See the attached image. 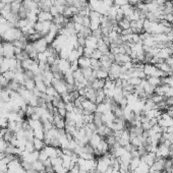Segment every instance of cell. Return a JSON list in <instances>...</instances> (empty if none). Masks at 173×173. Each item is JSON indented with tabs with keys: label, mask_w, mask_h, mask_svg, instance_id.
I'll return each mask as SVG.
<instances>
[{
	"label": "cell",
	"mask_w": 173,
	"mask_h": 173,
	"mask_svg": "<svg viewBox=\"0 0 173 173\" xmlns=\"http://www.w3.org/2000/svg\"><path fill=\"white\" fill-rule=\"evenodd\" d=\"M52 20H53V16L49 11H43V10H41L38 13V21L44 23V21H52Z\"/></svg>",
	"instance_id": "4"
},
{
	"label": "cell",
	"mask_w": 173,
	"mask_h": 173,
	"mask_svg": "<svg viewBox=\"0 0 173 173\" xmlns=\"http://www.w3.org/2000/svg\"><path fill=\"white\" fill-rule=\"evenodd\" d=\"M102 56H103V53L101 52V51H99L98 49H95V50L93 51V53H92L91 58L96 59V60H100L101 58H102Z\"/></svg>",
	"instance_id": "19"
},
{
	"label": "cell",
	"mask_w": 173,
	"mask_h": 173,
	"mask_svg": "<svg viewBox=\"0 0 173 173\" xmlns=\"http://www.w3.org/2000/svg\"><path fill=\"white\" fill-rule=\"evenodd\" d=\"M105 99H106V95H105V93H104L103 90H99V91H97V93H96V104L104 102V100Z\"/></svg>",
	"instance_id": "15"
},
{
	"label": "cell",
	"mask_w": 173,
	"mask_h": 173,
	"mask_svg": "<svg viewBox=\"0 0 173 173\" xmlns=\"http://www.w3.org/2000/svg\"><path fill=\"white\" fill-rule=\"evenodd\" d=\"M140 82H142V80H140V78H128L127 80V82L129 85H132V86H139L140 84Z\"/></svg>",
	"instance_id": "20"
},
{
	"label": "cell",
	"mask_w": 173,
	"mask_h": 173,
	"mask_svg": "<svg viewBox=\"0 0 173 173\" xmlns=\"http://www.w3.org/2000/svg\"><path fill=\"white\" fill-rule=\"evenodd\" d=\"M13 2H19V3H23L24 0H13Z\"/></svg>",
	"instance_id": "31"
},
{
	"label": "cell",
	"mask_w": 173,
	"mask_h": 173,
	"mask_svg": "<svg viewBox=\"0 0 173 173\" xmlns=\"http://www.w3.org/2000/svg\"><path fill=\"white\" fill-rule=\"evenodd\" d=\"M102 2L104 3V4H106L107 6L113 5V0H102Z\"/></svg>",
	"instance_id": "25"
},
{
	"label": "cell",
	"mask_w": 173,
	"mask_h": 173,
	"mask_svg": "<svg viewBox=\"0 0 173 173\" xmlns=\"http://www.w3.org/2000/svg\"><path fill=\"white\" fill-rule=\"evenodd\" d=\"M97 46H98V39L97 38H95L94 36H90V37L86 38L85 47H88V48H92V49H97Z\"/></svg>",
	"instance_id": "5"
},
{
	"label": "cell",
	"mask_w": 173,
	"mask_h": 173,
	"mask_svg": "<svg viewBox=\"0 0 173 173\" xmlns=\"http://www.w3.org/2000/svg\"><path fill=\"white\" fill-rule=\"evenodd\" d=\"M2 75L8 82H11V81H13V78H14V71L13 70H7V71H5L4 73H2Z\"/></svg>",
	"instance_id": "18"
},
{
	"label": "cell",
	"mask_w": 173,
	"mask_h": 173,
	"mask_svg": "<svg viewBox=\"0 0 173 173\" xmlns=\"http://www.w3.org/2000/svg\"><path fill=\"white\" fill-rule=\"evenodd\" d=\"M21 4L23 3H19V2H11L10 3V8H11V12L17 14L20 11V7H21Z\"/></svg>",
	"instance_id": "16"
},
{
	"label": "cell",
	"mask_w": 173,
	"mask_h": 173,
	"mask_svg": "<svg viewBox=\"0 0 173 173\" xmlns=\"http://www.w3.org/2000/svg\"><path fill=\"white\" fill-rule=\"evenodd\" d=\"M118 27H119L121 30H127V29H131V20L126 17L122 19L120 21H118Z\"/></svg>",
	"instance_id": "12"
},
{
	"label": "cell",
	"mask_w": 173,
	"mask_h": 173,
	"mask_svg": "<svg viewBox=\"0 0 173 173\" xmlns=\"http://www.w3.org/2000/svg\"><path fill=\"white\" fill-rule=\"evenodd\" d=\"M104 85H105V81L95 78V80L91 82V88L95 90V91H99V90H103Z\"/></svg>",
	"instance_id": "7"
},
{
	"label": "cell",
	"mask_w": 173,
	"mask_h": 173,
	"mask_svg": "<svg viewBox=\"0 0 173 173\" xmlns=\"http://www.w3.org/2000/svg\"><path fill=\"white\" fill-rule=\"evenodd\" d=\"M93 75L95 78H98V80H103L106 81L108 78H109V71L104 69V68H99L97 70L93 69Z\"/></svg>",
	"instance_id": "3"
},
{
	"label": "cell",
	"mask_w": 173,
	"mask_h": 173,
	"mask_svg": "<svg viewBox=\"0 0 173 173\" xmlns=\"http://www.w3.org/2000/svg\"><path fill=\"white\" fill-rule=\"evenodd\" d=\"M127 1H128V4H131L133 7H135L136 5H138V3L140 1V0H127Z\"/></svg>",
	"instance_id": "24"
},
{
	"label": "cell",
	"mask_w": 173,
	"mask_h": 173,
	"mask_svg": "<svg viewBox=\"0 0 173 173\" xmlns=\"http://www.w3.org/2000/svg\"><path fill=\"white\" fill-rule=\"evenodd\" d=\"M73 1H77V2H88V0H73Z\"/></svg>",
	"instance_id": "30"
},
{
	"label": "cell",
	"mask_w": 173,
	"mask_h": 173,
	"mask_svg": "<svg viewBox=\"0 0 173 173\" xmlns=\"http://www.w3.org/2000/svg\"><path fill=\"white\" fill-rule=\"evenodd\" d=\"M49 12L52 14V16H59V12H58V10H57V7L55 5H52L51 7H50V10H49Z\"/></svg>",
	"instance_id": "22"
},
{
	"label": "cell",
	"mask_w": 173,
	"mask_h": 173,
	"mask_svg": "<svg viewBox=\"0 0 173 173\" xmlns=\"http://www.w3.org/2000/svg\"><path fill=\"white\" fill-rule=\"evenodd\" d=\"M120 8H121L122 11H123V14H124L125 17H128L131 13H133V11H135V7L131 6V4H128V3L127 4L123 5V6H121Z\"/></svg>",
	"instance_id": "10"
},
{
	"label": "cell",
	"mask_w": 173,
	"mask_h": 173,
	"mask_svg": "<svg viewBox=\"0 0 173 173\" xmlns=\"http://www.w3.org/2000/svg\"><path fill=\"white\" fill-rule=\"evenodd\" d=\"M0 56H3V43L0 42Z\"/></svg>",
	"instance_id": "27"
},
{
	"label": "cell",
	"mask_w": 173,
	"mask_h": 173,
	"mask_svg": "<svg viewBox=\"0 0 173 173\" xmlns=\"http://www.w3.org/2000/svg\"><path fill=\"white\" fill-rule=\"evenodd\" d=\"M140 157H132V159L131 161V163H129V170L131 171H133L135 168L139 167V165L140 163Z\"/></svg>",
	"instance_id": "11"
},
{
	"label": "cell",
	"mask_w": 173,
	"mask_h": 173,
	"mask_svg": "<svg viewBox=\"0 0 173 173\" xmlns=\"http://www.w3.org/2000/svg\"><path fill=\"white\" fill-rule=\"evenodd\" d=\"M5 5H6V4H4V3H3V2L0 1V11H1V10H2L3 8H4Z\"/></svg>",
	"instance_id": "29"
},
{
	"label": "cell",
	"mask_w": 173,
	"mask_h": 173,
	"mask_svg": "<svg viewBox=\"0 0 173 173\" xmlns=\"http://www.w3.org/2000/svg\"><path fill=\"white\" fill-rule=\"evenodd\" d=\"M3 56L5 58H13L16 57L14 54V46L11 42H4L3 41Z\"/></svg>",
	"instance_id": "1"
},
{
	"label": "cell",
	"mask_w": 173,
	"mask_h": 173,
	"mask_svg": "<svg viewBox=\"0 0 173 173\" xmlns=\"http://www.w3.org/2000/svg\"><path fill=\"white\" fill-rule=\"evenodd\" d=\"M78 64L80 68H88L91 67V58L86 56H81L78 60Z\"/></svg>",
	"instance_id": "6"
},
{
	"label": "cell",
	"mask_w": 173,
	"mask_h": 173,
	"mask_svg": "<svg viewBox=\"0 0 173 173\" xmlns=\"http://www.w3.org/2000/svg\"><path fill=\"white\" fill-rule=\"evenodd\" d=\"M82 26L85 28H90V24H91V20H90L89 16H84V20H82Z\"/></svg>",
	"instance_id": "23"
},
{
	"label": "cell",
	"mask_w": 173,
	"mask_h": 173,
	"mask_svg": "<svg viewBox=\"0 0 173 173\" xmlns=\"http://www.w3.org/2000/svg\"><path fill=\"white\" fill-rule=\"evenodd\" d=\"M127 3H128L127 0H113V4L116 6H119V7L127 4Z\"/></svg>",
	"instance_id": "21"
},
{
	"label": "cell",
	"mask_w": 173,
	"mask_h": 173,
	"mask_svg": "<svg viewBox=\"0 0 173 173\" xmlns=\"http://www.w3.org/2000/svg\"><path fill=\"white\" fill-rule=\"evenodd\" d=\"M146 80L148 81V82L151 85L155 86V88H157V86H159L160 85H162V80L161 78H157V77H147Z\"/></svg>",
	"instance_id": "8"
},
{
	"label": "cell",
	"mask_w": 173,
	"mask_h": 173,
	"mask_svg": "<svg viewBox=\"0 0 173 173\" xmlns=\"http://www.w3.org/2000/svg\"><path fill=\"white\" fill-rule=\"evenodd\" d=\"M7 23V20L5 17H3L1 14H0V24H6Z\"/></svg>",
	"instance_id": "26"
},
{
	"label": "cell",
	"mask_w": 173,
	"mask_h": 173,
	"mask_svg": "<svg viewBox=\"0 0 173 173\" xmlns=\"http://www.w3.org/2000/svg\"><path fill=\"white\" fill-rule=\"evenodd\" d=\"M1 2H3L4 4H10L11 2H13V0H0Z\"/></svg>",
	"instance_id": "28"
},
{
	"label": "cell",
	"mask_w": 173,
	"mask_h": 173,
	"mask_svg": "<svg viewBox=\"0 0 173 173\" xmlns=\"http://www.w3.org/2000/svg\"><path fill=\"white\" fill-rule=\"evenodd\" d=\"M23 86L27 90H29V91L32 92V91H34V90L36 89V82H35L34 78H27V80L24 81Z\"/></svg>",
	"instance_id": "9"
},
{
	"label": "cell",
	"mask_w": 173,
	"mask_h": 173,
	"mask_svg": "<svg viewBox=\"0 0 173 173\" xmlns=\"http://www.w3.org/2000/svg\"><path fill=\"white\" fill-rule=\"evenodd\" d=\"M33 45H34L35 50H36V51H37L38 53H40V52H45L46 49L49 47V44L47 43V41H46L45 38L39 39L38 41H36V42L33 43Z\"/></svg>",
	"instance_id": "2"
},
{
	"label": "cell",
	"mask_w": 173,
	"mask_h": 173,
	"mask_svg": "<svg viewBox=\"0 0 173 173\" xmlns=\"http://www.w3.org/2000/svg\"><path fill=\"white\" fill-rule=\"evenodd\" d=\"M46 95L47 96H50V97H58L60 96L58 93H57V91L55 90V88L52 86V85H50V86H47V88H46Z\"/></svg>",
	"instance_id": "13"
},
{
	"label": "cell",
	"mask_w": 173,
	"mask_h": 173,
	"mask_svg": "<svg viewBox=\"0 0 173 173\" xmlns=\"http://www.w3.org/2000/svg\"><path fill=\"white\" fill-rule=\"evenodd\" d=\"M47 55L44 53V52H40V53H38V56H37V60L36 61H38V63H47Z\"/></svg>",
	"instance_id": "17"
},
{
	"label": "cell",
	"mask_w": 173,
	"mask_h": 173,
	"mask_svg": "<svg viewBox=\"0 0 173 173\" xmlns=\"http://www.w3.org/2000/svg\"><path fill=\"white\" fill-rule=\"evenodd\" d=\"M78 58H80V55H78L77 49H73V50L70 51L69 55H68L67 60L71 63V62H74V61H78Z\"/></svg>",
	"instance_id": "14"
}]
</instances>
